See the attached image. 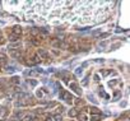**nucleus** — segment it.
Returning a JSON list of instances; mask_svg holds the SVG:
<instances>
[{"instance_id": "obj_7", "label": "nucleus", "mask_w": 130, "mask_h": 121, "mask_svg": "<svg viewBox=\"0 0 130 121\" xmlns=\"http://www.w3.org/2000/svg\"><path fill=\"white\" fill-rule=\"evenodd\" d=\"M47 94H48V92H47L45 88H41V89H38V91H37V97H40V98L46 97Z\"/></svg>"}, {"instance_id": "obj_2", "label": "nucleus", "mask_w": 130, "mask_h": 121, "mask_svg": "<svg viewBox=\"0 0 130 121\" xmlns=\"http://www.w3.org/2000/svg\"><path fill=\"white\" fill-rule=\"evenodd\" d=\"M37 55L41 57V59H50V54L45 50V48H41V47L37 50Z\"/></svg>"}, {"instance_id": "obj_1", "label": "nucleus", "mask_w": 130, "mask_h": 121, "mask_svg": "<svg viewBox=\"0 0 130 121\" xmlns=\"http://www.w3.org/2000/svg\"><path fill=\"white\" fill-rule=\"evenodd\" d=\"M60 97H61V100L66 101L68 103H73V101H74L73 96H71L69 92H66V91H61V93H60Z\"/></svg>"}, {"instance_id": "obj_4", "label": "nucleus", "mask_w": 130, "mask_h": 121, "mask_svg": "<svg viewBox=\"0 0 130 121\" xmlns=\"http://www.w3.org/2000/svg\"><path fill=\"white\" fill-rule=\"evenodd\" d=\"M34 116L29 112H23V115L19 117V121H33Z\"/></svg>"}, {"instance_id": "obj_21", "label": "nucleus", "mask_w": 130, "mask_h": 121, "mask_svg": "<svg viewBox=\"0 0 130 121\" xmlns=\"http://www.w3.org/2000/svg\"><path fill=\"white\" fill-rule=\"evenodd\" d=\"M43 121H54V119L51 117V116H47V117H46V119H45Z\"/></svg>"}, {"instance_id": "obj_11", "label": "nucleus", "mask_w": 130, "mask_h": 121, "mask_svg": "<svg viewBox=\"0 0 130 121\" xmlns=\"http://www.w3.org/2000/svg\"><path fill=\"white\" fill-rule=\"evenodd\" d=\"M68 115H69V117H77V116H78V111H77V108H71L69 112H68Z\"/></svg>"}, {"instance_id": "obj_22", "label": "nucleus", "mask_w": 130, "mask_h": 121, "mask_svg": "<svg viewBox=\"0 0 130 121\" xmlns=\"http://www.w3.org/2000/svg\"><path fill=\"white\" fill-rule=\"evenodd\" d=\"M0 68H1V66H0Z\"/></svg>"}, {"instance_id": "obj_12", "label": "nucleus", "mask_w": 130, "mask_h": 121, "mask_svg": "<svg viewBox=\"0 0 130 121\" xmlns=\"http://www.w3.org/2000/svg\"><path fill=\"white\" fill-rule=\"evenodd\" d=\"M73 102H74L75 106H84V103H86V102H84L83 100H79V98H75Z\"/></svg>"}, {"instance_id": "obj_3", "label": "nucleus", "mask_w": 130, "mask_h": 121, "mask_svg": "<svg viewBox=\"0 0 130 121\" xmlns=\"http://www.w3.org/2000/svg\"><path fill=\"white\" fill-rule=\"evenodd\" d=\"M22 32H23V29H22V27L21 26H18V24H15V26H13L12 27V31H10V33H13V34H15V36H22Z\"/></svg>"}, {"instance_id": "obj_9", "label": "nucleus", "mask_w": 130, "mask_h": 121, "mask_svg": "<svg viewBox=\"0 0 130 121\" xmlns=\"http://www.w3.org/2000/svg\"><path fill=\"white\" fill-rule=\"evenodd\" d=\"M9 41H10V43L12 42H17V41H21V37L19 36H15V34H13V33H9Z\"/></svg>"}, {"instance_id": "obj_14", "label": "nucleus", "mask_w": 130, "mask_h": 121, "mask_svg": "<svg viewBox=\"0 0 130 121\" xmlns=\"http://www.w3.org/2000/svg\"><path fill=\"white\" fill-rule=\"evenodd\" d=\"M77 117L79 119V121H87V116H86V114H78V116Z\"/></svg>"}, {"instance_id": "obj_6", "label": "nucleus", "mask_w": 130, "mask_h": 121, "mask_svg": "<svg viewBox=\"0 0 130 121\" xmlns=\"http://www.w3.org/2000/svg\"><path fill=\"white\" fill-rule=\"evenodd\" d=\"M9 115V110L7 108V107H0V120H3V119H5L7 116Z\"/></svg>"}, {"instance_id": "obj_20", "label": "nucleus", "mask_w": 130, "mask_h": 121, "mask_svg": "<svg viewBox=\"0 0 130 121\" xmlns=\"http://www.w3.org/2000/svg\"><path fill=\"white\" fill-rule=\"evenodd\" d=\"M4 96H5V92H4V89L0 88V98H3Z\"/></svg>"}, {"instance_id": "obj_17", "label": "nucleus", "mask_w": 130, "mask_h": 121, "mask_svg": "<svg viewBox=\"0 0 130 121\" xmlns=\"http://www.w3.org/2000/svg\"><path fill=\"white\" fill-rule=\"evenodd\" d=\"M101 120V116H95V115H91V121H100Z\"/></svg>"}, {"instance_id": "obj_18", "label": "nucleus", "mask_w": 130, "mask_h": 121, "mask_svg": "<svg viewBox=\"0 0 130 121\" xmlns=\"http://www.w3.org/2000/svg\"><path fill=\"white\" fill-rule=\"evenodd\" d=\"M4 43H5V38H4L3 33L0 32V45H4Z\"/></svg>"}, {"instance_id": "obj_10", "label": "nucleus", "mask_w": 130, "mask_h": 121, "mask_svg": "<svg viewBox=\"0 0 130 121\" xmlns=\"http://www.w3.org/2000/svg\"><path fill=\"white\" fill-rule=\"evenodd\" d=\"M5 64H7V56L4 54H0V66L3 68Z\"/></svg>"}, {"instance_id": "obj_5", "label": "nucleus", "mask_w": 130, "mask_h": 121, "mask_svg": "<svg viewBox=\"0 0 130 121\" xmlns=\"http://www.w3.org/2000/svg\"><path fill=\"white\" fill-rule=\"evenodd\" d=\"M69 87H70L71 91L75 92L77 94H80V93H82V91L79 89V86L77 84V82H70V83H69Z\"/></svg>"}, {"instance_id": "obj_19", "label": "nucleus", "mask_w": 130, "mask_h": 121, "mask_svg": "<svg viewBox=\"0 0 130 121\" xmlns=\"http://www.w3.org/2000/svg\"><path fill=\"white\" fill-rule=\"evenodd\" d=\"M100 73H101V74L105 77V75H107V74H110V73H111V70H101Z\"/></svg>"}, {"instance_id": "obj_16", "label": "nucleus", "mask_w": 130, "mask_h": 121, "mask_svg": "<svg viewBox=\"0 0 130 121\" xmlns=\"http://www.w3.org/2000/svg\"><path fill=\"white\" fill-rule=\"evenodd\" d=\"M10 82H12L13 84H19V83H21V79L18 78V77H13V78L10 79Z\"/></svg>"}, {"instance_id": "obj_8", "label": "nucleus", "mask_w": 130, "mask_h": 121, "mask_svg": "<svg viewBox=\"0 0 130 121\" xmlns=\"http://www.w3.org/2000/svg\"><path fill=\"white\" fill-rule=\"evenodd\" d=\"M89 111H91V115H95V116H101L102 112L100 108H97V107H91L89 108Z\"/></svg>"}, {"instance_id": "obj_15", "label": "nucleus", "mask_w": 130, "mask_h": 121, "mask_svg": "<svg viewBox=\"0 0 130 121\" xmlns=\"http://www.w3.org/2000/svg\"><path fill=\"white\" fill-rule=\"evenodd\" d=\"M52 119H54V121H61V120H62V115L55 114V115L52 116Z\"/></svg>"}, {"instance_id": "obj_13", "label": "nucleus", "mask_w": 130, "mask_h": 121, "mask_svg": "<svg viewBox=\"0 0 130 121\" xmlns=\"http://www.w3.org/2000/svg\"><path fill=\"white\" fill-rule=\"evenodd\" d=\"M62 78H64V80H66V82H68V80L73 79L74 77H73V75H71L70 73H62Z\"/></svg>"}]
</instances>
